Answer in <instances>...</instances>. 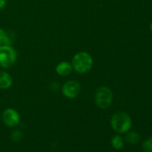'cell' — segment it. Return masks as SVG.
Returning <instances> with one entry per match:
<instances>
[{"mask_svg": "<svg viewBox=\"0 0 152 152\" xmlns=\"http://www.w3.org/2000/svg\"><path fill=\"white\" fill-rule=\"evenodd\" d=\"M132 125V118L127 113L118 111L113 114L111 119V126L114 132L123 134L129 132Z\"/></svg>", "mask_w": 152, "mask_h": 152, "instance_id": "6da1fadb", "label": "cell"}, {"mask_svg": "<svg viewBox=\"0 0 152 152\" xmlns=\"http://www.w3.org/2000/svg\"><path fill=\"white\" fill-rule=\"evenodd\" d=\"M71 65L73 69L77 73L85 74L91 69L93 66V58L87 52H80L74 55Z\"/></svg>", "mask_w": 152, "mask_h": 152, "instance_id": "7a4b0ae2", "label": "cell"}, {"mask_svg": "<svg viewBox=\"0 0 152 152\" xmlns=\"http://www.w3.org/2000/svg\"><path fill=\"white\" fill-rule=\"evenodd\" d=\"M113 99V93L111 89L106 86L98 88L95 92V102L96 105L102 109L108 108Z\"/></svg>", "mask_w": 152, "mask_h": 152, "instance_id": "3957f363", "label": "cell"}, {"mask_svg": "<svg viewBox=\"0 0 152 152\" xmlns=\"http://www.w3.org/2000/svg\"><path fill=\"white\" fill-rule=\"evenodd\" d=\"M16 60V52L10 45L0 47V66L8 68L15 63Z\"/></svg>", "mask_w": 152, "mask_h": 152, "instance_id": "277c9868", "label": "cell"}, {"mask_svg": "<svg viewBox=\"0 0 152 152\" xmlns=\"http://www.w3.org/2000/svg\"><path fill=\"white\" fill-rule=\"evenodd\" d=\"M62 91L64 96L69 99H74L80 94L81 91V86L80 83L75 80H70L66 82L62 88Z\"/></svg>", "mask_w": 152, "mask_h": 152, "instance_id": "5b68a950", "label": "cell"}, {"mask_svg": "<svg viewBox=\"0 0 152 152\" xmlns=\"http://www.w3.org/2000/svg\"><path fill=\"white\" fill-rule=\"evenodd\" d=\"M1 120L4 125L8 127H14L17 126L20 120V117L17 111L13 108H7L1 115Z\"/></svg>", "mask_w": 152, "mask_h": 152, "instance_id": "8992f818", "label": "cell"}, {"mask_svg": "<svg viewBox=\"0 0 152 152\" xmlns=\"http://www.w3.org/2000/svg\"><path fill=\"white\" fill-rule=\"evenodd\" d=\"M13 84V78L10 74L0 71V89H7Z\"/></svg>", "mask_w": 152, "mask_h": 152, "instance_id": "52a82bcc", "label": "cell"}, {"mask_svg": "<svg viewBox=\"0 0 152 152\" xmlns=\"http://www.w3.org/2000/svg\"><path fill=\"white\" fill-rule=\"evenodd\" d=\"M73 70V66L68 62H61L56 67V72L59 75L65 77L71 73Z\"/></svg>", "mask_w": 152, "mask_h": 152, "instance_id": "ba28073f", "label": "cell"}, {"mask_svg": "<svg viewBox=\"0 0 152 152\" xmlns=\"http://www.w3.org/2000/svg\"><path fill=\"white\" fill-rule=\"evenodd\" d=\"M13 38L11 35L0 28V47L4 45H11Z\"/></svg>", "mask_w": 152, "mask_h": 152, "instance_id": "9c48e42d", "label": "cell"}, {"mask_svg": "<svg viewBox=\"0 0 152 152\" xmlns=\"http://www.w3.org/2000/svg\"><path fill=\"white\" fill-rule=\"evenodd\" d=\"M140 140V136L136 132H130L126 134V141L131 145H135Z\"/></svg>", "mask_w": 152, "mask_h": 152, "instance_id": "30bf717a", "label": "cell"}, {"mask_svg": "<svg viewBox=\"0 0 152 152\" xmlns=\"http://www.w3.org/2000/svg\"><path fill=\"white\" fill-rule=\"evenodd\" d=\"M111 145L116 150H120L124 145V141L120 135H114L111 139Z\"/></svg>", "mask_w": 152, "mask_h": 152, "instance_id": "8fae6325", "label": "cell"}, {"mask_svg": "<svg viewBox=\"0 0 152 152\" xmlns=\"http://www.w3.org/2000/svg\"><path fill=\"white\" fill-rule=\"evenodd\" d=\"M23 137V134L20 130H14L11 134V139L13 142H19L22 140Z\"/></svg>", "mask_w": 152, "mask_h": 152, "instance_id": "7c38bea8", "label": "cell"}, {"mask_svg": "<svg viewBox=\"0 0 152 152\" xmlns=\"http://www.w3.org/2000/svg\"><path fill=\"white\" fill-rule=\"evenodd\" d=\"M142 149L145 152H152V137L144 141L142 143Z\"/></svg>", "mask_w": 152, "mask_h": 152, "instance_id": "4fadbf2b", "label": "cell"}, {"mask_svg": "<svg viewBox=\"0 0 152 152\" xmlns=\"http://www.w3.org/2000/svg\"><path fill=\"white\" fill-rule=\"evenodd\" d=\"M7 4V0H0V10L4 8Z\"/></svg>", "mask_w": 152, "mask_h": 152, "instance_id": "5bb4252c", "label": "cell"}, {"mask_svg": "<svg viewBox=\"0 0 152 152\" xmlns=\"http://www.w3.org/2000/svg\"><path fill=\"white\" fill-rule=\"evenodd\" d=\"M150 29H151V31H152V22H151V25H150Z\"/></svg>", "mask_w": 152, "mask_h": 152, "instance_id": "9a60e30c", "label": "cell"}, {"mask_svg": "<svg viewBox=\"0 0 152 152\" xmlns=\"http://www.w3.org/2000/svg\"><path fill=\"white\" fill-rule=\"evenodd\" d=\"M0 119H1V117H0Z\"/></svg>", "mask_w": 152, "mask_h": 152, "instance_id": "2e32d148", "label": "cell"}]
</instances>
